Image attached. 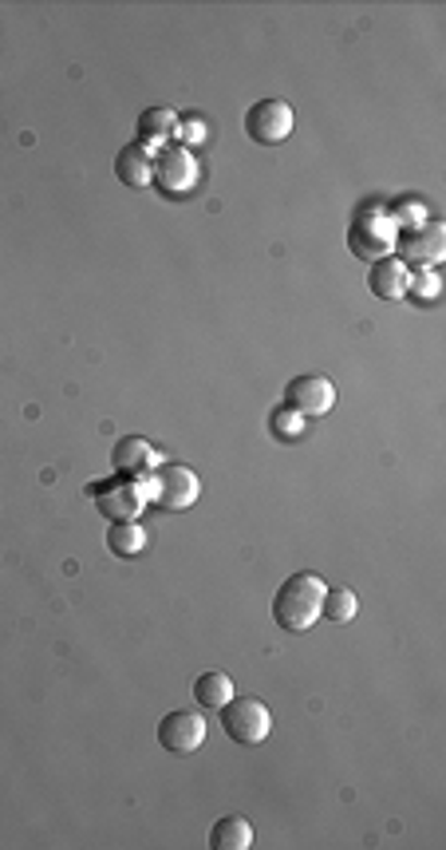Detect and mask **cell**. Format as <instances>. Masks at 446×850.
<instances>
[{
    "label": "cell",
    "instance_id": "obj_1",
    "mask_svg": "<svg viewBox=\"0 0 446 850\" xmlns=\"http://www.w3.org/2000/svg\"><path fill=\"white\" fill-rule=\"evenodd\" d=\"M324 593H328V586H324L321 574H292L277 590V598H273V617H277L280 629L289 633L312 629L321 622Z\"/></svg>",
    "mask_w": 446,
    "mask_h": 850
},
{
    "label": "cell",
    "instance_id": "obj_2",
    "mask_svg": "<svg viewBox=\"0 0 446 850\" xmlns=\"http://www.w3.org/2000/svg\"><path fill=\"white\" fill-rule=\"evenodd\" d=\"M221 728H226V736L241 747H257L269 740L273 732V712L265 700L257 696H233L226 708H221Z\"/></svg>",
    "mask_w": 446,
    "mask_h": 850
},
{
    "label": "cell",
    "instance_id": "obj_3",
    "mask_svg": "<svg viewBox=\"0 0 446 850\" xmlns=\"http://www.w3.org/2000/svg\"><path fill=\"white\" fill-rule=\"evenodd\" d=\"M150 491L146 498H155L162 510H190L202 495V479L182 463H167V467H155L150 471Z\"/></svg>",
    "mask_w": 446,
    "mask_h": 850
},
{
    "label": "cell",
    "instance_id": "obj_4",
    "mask_svg": "<svg viewBox=\"0 0 446 850\" xmlns=\"http://www.w3.org/2000/svg\"><path fill=\"white\" fill-rule=\"evenodd\" d=\"M395 238H399V229L391 226V219L384 214V206H363L352 222V249L360 258L367 261H379L387 258L395 249Z\"/></svg>",
    "mask_w": 446,
    "mask_h": 850
},
{
    "label": "cell",
    "instance_id": "obj_5",
    "mask_svg": "<svg viewBox=\"0 0 446 850\" xmlns=\"http://www.w3.org/2000/svg\"><path fill=\"white\" fill-rule=\"evenodd\" d=\"M292 123H297V115H292V107L285 99H261V104H253L245 111V135L265 146L285 143L292 135Z\"/></svg>",
    "mask_w": 446,
    "mask_h": 850
},
{
    "label": "cell",
    "instance_id": "obj_6",
    "mask_svg": "<svg viewBox=\"0 0 446 850\" xmlns=\"http://www.w3.org/2000/svg\"><path fill=\"white\" fill-rule=\"evenodd\" d=\"M95 503L111 522H138L146 507V487H138V479H111L95 487Z\"/></svg>",
    "mask_w": 446,
    "mask_h": 850
},
{
    "label": "cell",
    "instance_id": "obj_7",
    "mask_svg": "<svg viewBox=\"0 0 446 850\" xmlns=\"http://www.w3.org/2000/svg\"><path fill=\"white\" fill-rule=\"evenodd\" d=\"M158 744L174 756H194L206 744V716L202 712H167L158 720Z\"/></svg>",
    "mask_w": 446,
    "mask_h": 850
},
{
    "label": "cell",
    "instance_id": "obj_8",
    "mask_svg": "<svg viewBox=\"0 0 446 850\" xmlns=\"http://www.w3.org/2000/svg\"><path fill=\"white\" fill-rule=\"evenodd\" d=\"M285 408L301 415H328L336 408V385L328 376H297L285 388Z\"/></svg>",
    "mask_w": 446,
    "mask_h": 850
},
{
    "label": "cell",
    "instance_id": "obj_9",
    "mask_svg": "<svg viewBox=\"0 0 446 850\" xmlns=\"http://www.w3.org/2000/svg\"><path fill=\"white\" fill-rule=\"evenodd\" d=\"M395 249L403 253V265H435L443 258L446 249V229L438 222H423L415 229H403L399 238H395Z\"/></svg>",
    "mask_w": 446,
    "mask_h": 850
},
{
    "label": "cell",
    "instance_id": "obj_10",
    "mask_svg": "<svg viewBox=\"0 0 446 850\" xmlns=\"http://www.w3.org/2000/svg\"><path fill=\"white\" fill-rule=\"evenodd\" d=\"M197 182V163L186 146H167L162 155L155 158V187H162L167 194H186Z\"/></svg>",
    "mask_w": 446,
    "mask_h": 850
},
{
    "label": "cell",
    "instance_id": "obj_11",
    "mask_svg": "<svg viewBox=\"0 0 446 850\" xmlns=\"http://www.w3.org/2000/svg\"><path fill=\"white\" fill-rule=\"evenodd\" d=\"M407 278H411V265H403L399 258H379L367 270V290L384 302H399L407 297Z\"/></svg>",
    "mask_w": 446,
    "mask_h": 850
},
{
    "label": "cell",
    "instance_id": "obj_12",
    "mask_svg": "<svg viewBox=\"0 0 446 850\" xmlns=\"http://www.w3.org/2000/svg\"><path fill=\"white\" fill-rule=\"evenodd\" d=\"M114 467H119L126 479H143L158 467V451L146 444L143 436H126L114 444Z\"/></svg>",
    "mask_w": 446,
    "mask_h": 850
},
{
    "label": "cell",
    "instance_id": "obj_13",
    "mask_svg": "<svg viewBox=\"0 0 446 850\" xmlns=\"http://www.w3.org/2000/svg\"><path fill=\"white\" fill-rule=\"evenodd\" d=\"M114 175H119V182L131 190H143L155 182V158H150V151H143L138 143L123 146L119 151V158H114Z\"/></svg>",
    "mask_w": 446,
    "mask_h": 850
},
{
    "label": "cell",
    "instance_id": "obj_14",
    "mask_svg": "<svg viewBox=\"0 0 446 850\" xmlns=\"http://www.w3.org/2000/svg\"><path fill=\"white\" fill-rule=\"evenodd\" d=\"M174 135H178V119L170 107H146V111L138 115V146H143V151L170 143Z\"/></svg>",
    "mask_w": 446,
    "mask_h": 850
},
{
    "label": "cell",
    "instance_id": "obj_15",
    "mask_svg": "<svg viewBox=\"0 0 446 850\" xmlns=\"http://www.w3.org/2000/svg\"><path fill=\"white\" fill-rule=\"evenodd\" d=\"M253 847V823L241 815H226L209 830V850H250Z\"/></svg>",
    "mask_w": 446,
    "mask_h": 850
},
{
    "label": "cell",
    "instance_id": "obj_16",
    "mask_svg": "<svg viewBox=\"0 0 446 850\" xmlns=\"http://www.w3.org/2000/svg\"><path fill=\"white\" fill-rule=\"evenodd\" d=\"M194 700L209 712H221L233 700V681L226 673H202L194 681Z\"/></svg>",
    "mask_w": 446,
    "mask_h": 850
},
{
    "label": "cell",
    "instance_id": "obj_17",
    "mask_svg": "<svg viewBox=\"0 0 446 850\" xmlns=\"http://www.w3.org/2000/svg\"><path fill=\"white\" fill-rule=\"evenodd\" d=\"M107 550L114 558H135L146 550V530L143 522H111L107 530Z\"/></svg>",
    "mask_w": 446,
    "mask_h": 850
},
{
    "label": "cell",
    "instance_id": "obj_18",
    "mask_svg": "<svg viewBox=\"0 0 446 850\" xmlns=\"http://www.w3.org/2000/svg\"><path fill=\"white\" fill-rule=\"evenodd\" d=\"M355 610H360V602H355V593L352 590H343V586H336V590L324 593V610L321 617H328L333 625H343V622H352Z\"/></svg>",
    "mask_w": 446,
    "mask_h": 850
},
{
    "label": "cell",
    "instance_id": "obj_19",
    "mask_svg": "<svg viewBox=\"0 0 446 850\" xmlns=\"http://www.w3.org/2000/svg\"><path fill=\"white\" fill-rule=\"evenodd\" d=\"M387 219H391V226L399 229V234H403V229L423 226V222H426V210H423V202H411V198H407V202H399L395 210H387Z\"/></svg>",
    "mask_w": 446,
    "mask_h": 850
},
{
    "label": "cell",
    "instance_id": "obj_20",
    "mask_svg": "<svg viewBox=\"0 0 446 850\" xmlns=\"http://www.w3.org/2000/svg\"><path fill=\"white\" fill-rule=\"evenodd\" d=\"M407 293L415 297V302H435L438 297V273L435 270H415L407 278Z\"/></svg>",
    "mask_w": 446,
    "mask_h": 850
},
{
    "label": "cell",
    "instance_id": "obj_21",
    "mask_svg": "<svg viewBox=\"0 0 446 850\" xmlns=\"http://www.w3.org/2000/svg\"><path fill=\"white\" fill-rule=\"evenodd\" d=\"M273 432H277L280 439H301V432H304L301 412H292V408H280V412L273 415Z\"/></svg>",
    "mask_w": 446,
    "mask_h": 850
}]
</instances>
